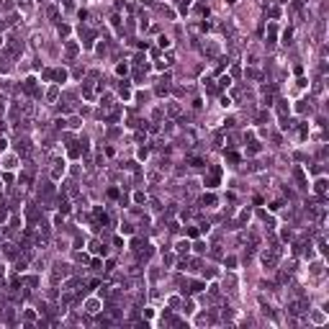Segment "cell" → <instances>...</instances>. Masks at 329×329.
<instances>
[{
    "label": "cell",
    "instance_id": "7a4b0ae2",
    "mask_svg": "<svg viewBox=\"0 0 329 329\" xmlns=\"http://www.w3.org/2000/svg\"><path fill=\"white\" fill-rule=\"evenodd\" d=\"M324 190H327V183L319 180V183H316V193H324Z\"/></svg>",
    "mask_w": 329,
    "mask_h": 329
},
{
    "label": "cell",
    "instance_id": "6da1fadb",
    "mask_svg": "<svg viewBox=\"0 0 329 329\" xmlns=\"http://www.w3.org/2000/svg\"><path fill=\"white\" fill-rule=\"evenodd\" d=\"M206 185H208V188H213V185H219V170H213V172L206 177Z\"/></svg>",
    "mask_w": 329,
    "mask_h": 329
},
{
    "label": "cell",
    "instance_id": "3957f363",
    "mask_svg": "<svg viewBox=\"0 0 329 329\" xmlns=\"http://www.w3.org/2000/svg\"><path fill=\"white\" fill-rule=\"evenodd\" d=\"M203 203H208V206H213V203H216V198H213V196H206V198H203Z\"/></svg>",
    "mask_w": 329,
    "mask_h": 329
}]
</instances>
